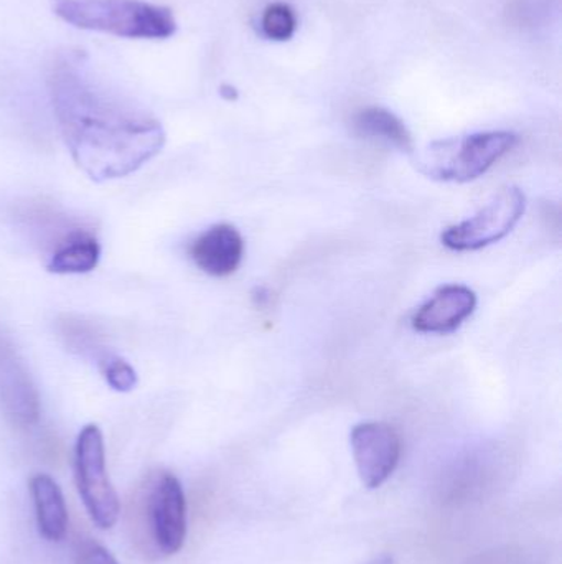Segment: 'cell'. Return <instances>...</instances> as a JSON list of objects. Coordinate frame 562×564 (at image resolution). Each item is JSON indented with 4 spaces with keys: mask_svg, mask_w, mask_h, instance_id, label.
<instances>
[{
    "mask_svg": "<svg viewBox=\"0 0 562 564\" xmlns=\"http://www.w3.org/2000/svg\"><path fill=\"white\" fill-rule=\"evenodd\" d=\"M75 479L79 497L95 525L111 530L118 523L121 503L109 480L104 437L96 424L82 427L76 441Z\"/></svg>",
    "mask_w": 562,
    "mask_h": 564,
    "instance_id": "277c9868",
    "label": "cell"
},
{
    "mask_svg": "<svg viewBox=\"0 0 562 564\" xmlns=\"http://www.w3.org/2000/svg\"><path fill=\"white\" fill-rule=\"evenodd\" d=\"M517 144L518 135L514 132H477L434 142L416 159V164L419 172L429 178L464 184L487 174Z\"/></svg>",
    "mask_w": 562,
    "mask_h": 564,
    "instance_id": "3957f363",
    "label": "cell"
},
{
    "mask_svg": "<svg viewBox=\"0 0 562 564\" xmlns=\"http://www.w3.org/2000/svg\"><path fill=\"white\" fill-rule=\"evenodd\" d=\"M30 494L40 535L46 542H62L68 530V509L58 484L46 474H36L30 479Z\"/></svg>",
    "mask_w": 562,
    "mask_h": 564,
    "instance_id": "30bf717a",
    "label": "cell"
},
{
    "mask_svg": "<svg viewBox=\"0 0 562 564\" xmlns=\"http://www.w3.org/2000/svg\"><path fill=\"white\" fill-rule=\"evenodd\" d=\"M48 93L66 148L92 181L125 177L164 148L161 122L99 82L79 50L55 56Z\"/></svg>",
    "mask_w": 562,
    "mask_h": 564,
    "instance_id": "6da1fadb",
    "label": "cell"
},
{
    "mask_svg": "<svg viewBox=\"0 0 562 564\" xmlns=\"http://www.w3.org/2000/svg\"><path fill=\"white\" fill-rule=\"evenodd\" d=\"M527 197L518 187L502 188L481 212L442 231V245L454 251H477L504 240L520 224Z\"/></svg>",
    "mask_w": 562,
    "mask_h": 564,
    "instance_id": "5b68a950",
    "label": "cell"
},
{
    "mask_svg": "<svg viewBox=\"0 0 562 564\" xmlns=\"http://www.w3.org/2000/svg\"><path fill=\"white\" fill-rule=\"evenodd\" d=\"M264 35L274 42H286L293 39L297 29L294 10L287 3H273L263 13Z\"/></svg>",
    "mask_w": 562,
    "mask_h": 564,
    "instance_id": "4fadbf2b",
    "label": "cell"
},
{
    "mask_svg": "<svg viewBox=\"0 0 562 564\" xmlns=\"http://www.w3.org/2000/svg\"><path fill=\"white\" fill-rule=\"evenodd\" d=\"M53 12L76 29L119 39L167 40L177 33L172 10L145 0H53Z\"/></svg>",
    "mask_w": 562,
    "mask_h": 564,
    "instance_id": "7a4b0ae2",
    "label": "cell"
},
{
    "mask_svg": "<svg viewBox=\"0 0 562 564\" xmlns=\"http://www.w3.org/2000/svg\"><path fill=\"white\" fill-rule=\"evenodd\" d=\"M190 257L210 276H231L243 263V237L233 225H214L191 243Z\"/></svg>",
    "mask_w": 562,
    "mask_h": 564,
    "instance_id": "9c48e42d",
    "label": "cell"
},
{
    "mask_svg": "<svg viewBox=\"0 0 562 564\" xmlns=\"http://www.w3.org/2000/svg\"><path fill=\"white\" fill-rule=\"evenodd\" d=\"M102 375L109 387L118 391H131L137 384V375L128 361L121 358H108L102 361Z\"/></svg>",
    "mask_w": 562,
    "mask_h": 564,
    "instance_id": "5bb4252c",
    "label": "cell"
},
{
    "mask_svg": "<svg viewBox=\"0 0 562 564\" xmlns=\"http://www.w3.org/2000/svg\"><path fill=\"white\" fill-rule=\"evenodd\" d=\"M144 499L145 525L161 555H177L187 539V499L180 480L172 473L155 474Z\"/></svg>",
    "mask_w": 562,
    "mask_h": 564,
    "instance_id": "8992f818",
    "label": "cell"
},
{
    "mask_svg": "<svg viewBox=\"0 0 562 564\" xmlns=\"http://www.w3.org/2000/svg\"><path fill=\"white\" fill-rule=\"evenodd\" d=\"M353 129L362 138L386 142L406 154L415 151L411 132L406 128L405 122L388 109H362L353 118Z\"/></svg>",
    "mask_w": 562,
    "mask_h": 564,
    "instance_id": "8fae6325",
    "label": "cell"
},
{
    "mask_svg": "<svg viewBox=\"0 0 562 564\" xmlns=\"http://www.w3.org/2000/svg\"><path fill=\"white\" fill-rule=\"evenodd\" d=\"M477 307V295L467 285L439 288L412 315V327L422 334H451L458 330Z\"/></svg>",
    "mask_w": 562,
    "mask_h": 564,
    "instance_id": "ba28073f",
    "label": "cell"
},
{
    "mask_svg": "<svg viewBox=\"0 0 562 564\" xmlns=\"http://www.w3.org/2000/svg\"><path fill=\"white\" fill-rule=\"evenodd\" d=\"M101 257L98 240L86 231H75L55 251L48 263L49 273L82 274L95 270Z\"/></svg>",
    "mask_w": 562,
    "mask_h": 564,
    "instance_id": "7c38bea8",
    "label": "cell"
},
{
    "mask_svg": "<svg viewBox=\"0 0 562 564\" xmlns=\"http://www.w3.org/2000/svg\"><path fill=\"white\" fill-rule=\"evenodd\" d=\"M366 564H396L395 558L393 556L383 555L379 558L372 560V562Z\"/></svg>",
    "mask_w": 562,
    "mask_h": 564,
    "instance_id": "2e32d148",
    "label": "cell"
},
{
    "mask_svg": "<svg viewBox=\"0 0 562 564\" xmlns=\"http://www.w3.org/2000/svg\"><path fill=\"white\" fill-rule=\"evenodd\" d=\"M353 457L363 486L378 489L398 467L401 437L395 427L379 421L356 424L350 434Z\"/></svg>",
    "mask_w": 562,
    "mask_h": 564,
    "instance_id": "52a82bcc",
    "label": "cell"
},
{
    "mask_svg": "<svg viewBox=\"0 0 562 564\" xmlns=\"http://www.w3.org/2000/svg\"><path fill=\"white\" fill-rule=\"evenodd\" d=\"M78 564H119L118 560L98 543L88 542L78 553Z\"/></svg>",
    "mask_w": 562,
    "mask_h": 564,
    "instance_id": "9a60e30c",
    "label": "cell"
}]
</instances>
